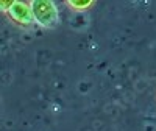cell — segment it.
Returning <instances> with one entry per match:
<instances>
[{
    "instance_id": "obj_4",
    "label": "cell",
    "mask_w": 156,
    "mask_h": 131,
    "mask_svg": "<svg viewBox=\"0 0 156 131\" xmlns=\"http://www.w3.org/2000/svg\"><path fill=\"white\" fill-rule=\"evenodd\" d=\"M11 3H12V0H6V2H5V0H0V14L6 16V12H8Z\"/></svg>"
},
{
    "instance_id": "obj_1",
    "label": "cell",
    "mask_w": 156,
    "mask_h": 131,
    "mask_svg": "<svg viewBox=\"0 0 156 131\" xmlns=\"http://www.w3.org/2000/svg\"><path fill=\"white\" fill-rule=\"evenodd\" d=\"M34 23L45 30H53L59 25V11L51 0H33L30 2Z\"/></svg>"
},
{
    "instance_id": "obj_2",
    "label": "cell",
    "mask_w": 156,
    "mask_h": 131,
    "mask_svg": "<svg viewBox=\"0 0 156 131\" xmlns=\"http://www.w3.org/2000/svg\"><path fill=\"white\" fill-rule=\"evenodd\" d=\"M6 17L9 19L11 23H14L19 28L28 30L36 25L30 2H17V0H12V3L6 12Z\"/></svg>"
},
{
    "instance_id": "obj_3",
    "label": "cell",
    "mask_w": 156,
    "mask_h": 131,
    "mask_svg": "<svg viewBox=\"0 0 156 131\" xmlns=\"http://www.w3.org/2000/svg\"><path fill=\"white\" fill-rule=\"evenodd\" d=\"M64 5L75 12H81V11L90 9L95 5V2L94 0H67V2H64Z\"/></svg>"
}]
</instances>
